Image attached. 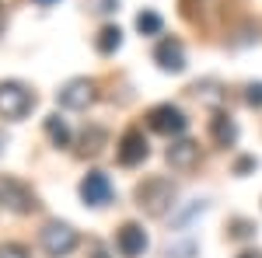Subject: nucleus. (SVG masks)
<instances>
[{
  "instance_id": "nucleus-1",
  "label": "nucleus",
  "mask_w": 262,
  "mask_h": 258,
  "mask_svg": "<svg viewBox=\"0 0 262 258\" xmlns=\"http://www.w3.org/2000/svg\"><path fill=\"white\" fill-rule=\"evenodd\" d=\"M137 206L150 217H164L175 206V185L168 178H147L143 185H137Z\"/></svg>"
},
{
  "instance_id": "nucleus-2",
  "label": "nucleus",
  "mask_w": 262,
  "mask_h": 258,
  "mask_svg": "<svg viewBox=\"0 0 262 258\" xmlns=\"http://www.w3.org/2000/svg\"><path fill=\"white\" fill-rule=\"evenodd\" d=\"M35 108V95L21 80H0V115L11 122H21Z\"/></svg>"
},
{
  "instance_id": "nucleus-3",
  "label": "nucleus",
  "mask_w": 262,
  "mask_h": 258,
  "mask_svg": "<svg viewBox=\"0 0 262 258\" xmlns=\"http://www.w3.org/2000/svg\"><path fill=\"white\" fill-rule=\"evenodd\" d=\"M42 251L49 258H67L77 244H81V238H77V230L70 227V223H60V220H49L46 227H42Z\"/></svg>"
},
{
  "instance_id": "nucleus-4",
  "label": "nucleus",
  "mask_w": 262,
  "mask_h": 258,
  "mask_svg": "<svg viewBox=\"0 0 262 258\" xmlns=\"http://www.w3.org/2000/svg\"><path fill=\"white\" fill-rule=\"evenodd\" d=\"M0 206H7L11 213H32L39 202H35V192L25 185L21 178H11V175H0Z\"/></svg>"
},
{
  "instance_id": "nucleus-5",
  "label": "nucleus",
  "mask_w": 262,
  "mask_h": 258,
  "mask_svg": "<svg viewBox=\"0 0 262 258\" xmlns=\"http://www.w3.org/2000/svg\"><path fill=\"white\" fill-rule=\"evenodd\" d=\"M147 126L154 133H161V136H182L189 129V119H185V112L175 108V105H158V108L147 112Z\"/></svg>"
},
{
  "instance_id": "nucleus-6",
  "label": "nucleus",
  "mask_w": 262,
  "mask_h": 258,
  "mask_svg": "<svg viewBox=\"0 0 262 258\" xmlns=\"http://www.w3.org/2000/svg\"><path fill=\"white\" fill-rule=\"evenodd\" d=\"M56 101H60L63 108H70V112H81V108H88L91 101H95V84L88 77H74L67 80L60 87V95H56Z\"/></svg>"
},
{
  "instance_id": "nucleus-7",
  "label": "nucleus",
  "mask_w": 262,
  "mask_h": 258,
  "mask_svg": "<svg viewBox=\"0 0 262 258\" xmlns=\"http://www.w3.org/2000/svg\"><path fill=\"white\" fill-rule=\"evenodd\" d=\"M147 139H143L140 129H126L119 139V147H116V160H119L122 168H137V164H143L147 160Z\"/></svg>"
},
{
  "instance_id": "nucleus-8",
  "label": "nucleus",
  "mask_w": 262,
  "mask_h": 258,
  "mask_svg": "<svg viewBox=\"0 0 262 258\" xmlns=\"http://www.w3.org/2000/svg\"><path fill=\"white\" fill-rule=\"evenodd\" d=\"M81 199L88 202V206H108L112 202V181H108V175L105 171H88L81 181Z\"/></svg>"
},
{
  "instance_id": "nucleus-9",
  "label": "nucleus",
  "mask_w": 262,
  "mask_h": 258,
  "mask_svg": "<svg viewBox=\"0 0 262 258\" xmlns=\"http://www.w3.org/2000/svg\"><path fill=\"white\" fill-rule=\"evenodd\" d=\"M116 248L122 258H140L147 251V234H143L140 223H122L119 234H116Z\"/></svg>"
},
{
  "instance_id": "nucleus-10",
  "label": "nucleus",
  "mask_w": 262,
  "mask_h": 258,
  "mask_svg": "<svg viewBox=\"0 0 262 258\" xmlns=\"http://www.w3.org/2000/svg\"><path fill=\"white\" fill-rule=\"evenodd\" d=\"M154 63L161 66L164 74H182L185 70V49L179 39H161L154 49Z\"/></svg>"
},
{
  "instance_id": "nucleus-11",
  "label": "nucleus",
  "mask_w": 262,
  "mask_h": 258,
  "mask_svg": "<svg viewBox=\"0 0 262 258\" xmlns=\"http://www.w3.org/2000/svg\"><path fill=\"white\" fill-rule=\"evenodd\" d=\"M168 164H171L175 171H192V168L200 164V143H192V139L171 143V147H168Z\"/></svg>"
},
{
  "instance_id": "nucleus-12",
  "label": "nucleus",
  "mask_w": 262,
  "mask_h": 258,
  "mask_svg": "<svg viewBox=\"0 0 262 258\" xmlns=\"http://www.w3.org/2000/svg\"><path fill=\"white\" fill-rule=\"evenodd\" d=\"M210 136H213L217 147H234V139H238V126H234L231 115L217 112V115L210 119Z\"/></svg>"
},
{
  "instance_id": "nucleus-13",
  "label": "nucleus",
  "mask_w": 262,
  "mask_h": 258,
  "mask_svg": "<svg viewBox=\"0 0 262 258\" xmlns=\"http://www.w3.org/2000/svg\"><path fill=\"white\" fill-rule=\"evenodd\" d=\"M122 45V32H119V25H105L98 32V39H95V49H98L101 56H112L116 49Z\"/></svg>"
},
{
  "instance_id": "nucleus-14",
  "label": "nucleus",
  "mask_w": 262,
  "mask_h": 258,
  "mask_svg": "<svg viewBox=\"0 0 262 258\" xmlns=\"http://www.w3.org/2000/svg\"><path fill=\"white\" fill-rule=\"evenodd\" d=\"M46 133L53 139V147H67V143H70V126H67L60 115H46Z\"/></svg>"
},
{
  "instance_id": "nucleus-15",
  "label": "nucleus",
  "mask_w": 262,
  "mask_h": 258,
  "mask_svg": "<svg viewBox=\"0 0 262 258\" xmlns=\"http://www.w3.org/2000/svg\"><path fill=\"white\" fill-rule=\"evenodd\" d=\"M137 28H140V35H161L164 21H161V14H154V11H140V14H137Z\"/></svg>"
},
{
  "instance_id": "nucleus-16",
  "label": "nucleus",
  "mask_w": 262,
  "mask_h": 258,
  "mask_svg": "<svg viewBox=\"0 0 262 258\" xmlns=\"http://www.w3.org/2000/svg\"><path fill=\"white\" fill-rule=\"evenodd\" d=\"M84 7L91 14H112V11H119V0H84Z\"/></svg>"
},
{
  "instance_id": "nucleus-17",
  "label": "nucleus",
  "mask_w": 262,
  "mask_h": 258,
  "mask_svg": "<svg viewBox=\"0 0 262 258\" xmlns=\"http://www.w3.org/2000/svg\"><path fill=\"white\" fill-rule=\"evenodd\" d=\"M245 101H248L252 108H262V84H248V87H245Z\"/></svg>"
},
{
  "instance_id": "nucleus-18",
  "label": "nucleus",
  "mask_w": 262,
  "mask_h": 258,
  "mask_svg": "<svg viewBox=\"0 0 262 258\" xmlns=\"http://www.w3.org/2000/svg\"><path fill=\"white\" fill-rule=\"evenodd\" d=\"M0 258H28V251H25L21 244H4V248H0Z\"/></svg>"
},
{
  "instance_id": "nucleus-19",
  "label": "nucleus",
  "mask_w": 262,
  "mask_h": 258,
  "mask_svg": "<svg viewBox=\"0 0 262 258\" xmlns=\"http://www.w3.org/2000/svg\"><path fill=\"white\" fill-rule=\"evenodd\" d=\"M255 168V157H238L234 160V175H248Z\"/></svg>"
},
{
  "instance_id": "nucleus-20",
  "label": "nucleus",
  "mask_w": 262,
  "mask_h": 258,
  "mask_svg": "<svg viewBox=\"0 0 262 258\" xmlns=\"http://www.w3.org/2000/svg\"><path fill=\"white\" fill-rule=\"evenodd\" d=\"M252 234V223H245V220H234V238H248Z\"/></svg>"
},
{
  "instance_id": "nucleus-21",
  "label": "nucleus",
  "mask_w": 262,
  "mask_h": 258,
  "mask_svg": "<svg viewBox=\"0 0 262 258\" xmlns=\"http://www.w3.org/2000/svg\"><path fill=\"white\" fill-rule=\"evenodd\" d=\"M91 248H95V258H108V255H105V248H101V244H91Z\"/></svg>"
},
{
  "instance_id": "nucleus-22",
  "label": "nucleus",
  "mask_w": 262,
  "mask_h": 258,
  "mask_svg": "<svg viewBox=\"0 0 262 258\" xmlns=\"http://www.w3.org/2000/svg\"><path fill=\"white\" fill-rule=\"evenodd\" d=\"M4 25H7V11H4V4H0V32H4Z\"/></svg>"
},
{
  "instance_id": "nucleus-23",
  "label": "nucleus",
  "mask_w": 262,
  "mask_h": 258,
  "mask_svg": "<svg viewBox=\"0 0 262 258\" xmlns=\"http://www.w3.org/2000/svg\"><path fill=\"white\" fill-rule=\"evenodd\" d=\"M238 258H262L259 251H245V255H238Z\"/></svg>"
},
{
  "instance_id": "nucleus-24",
  "label": "nucleus",
  "mask_w": 262,
  "mask_h": 258,
  "mask_svg": "<svg viewBox=\"0 0 262 258\" xmlns=\"http://www.w3.org/2000/svg\"><path fill=\"white\" fill-rule=\"evenodd\" d=\"M4 147H7V136H4V133H0V154H4Z\"/></svg>"
},
{
  "instance_id": "nucleus-25",
  "label": "nucleus",
  "mask_w": 262,
  "mask_h": 258,
  "mask_svg": "<svg viewBox=\"0 0 262 258\" xmlns=\"http://www.w3.org/2000/svg\"><path fill=\"white\" fill-rule=\"evenodd\" d=\"M35 4H42V7H49V4H56V0H35Z\"/></svg>"
}]
</instances>
